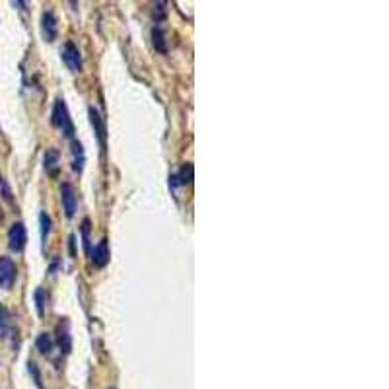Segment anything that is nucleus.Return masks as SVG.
<instances>
[{
  "mask_svg": "<svg viewBox=\"0 0 389 389\" xmlns=\"http://www.w3.org/2000/svg\"><path fill=\"white\" fill-rule=\"evenodd\" d=\"M72 154H74L72 167H74V172L82 174V169H84V148H82V144H80L78 140L72 142Z\"/></svg>",
  "mask_w": 389,
  "mask_h": 389,
  "instance_id": "9b49d317",
  "label": "nucleus"
},
{
  "mask_svg": "<svg viewBox=\"0 0 389 389\" xmlns=\"http://www.w3.org/2000/svg\"><path fill=\"white\" fill-rule=\"evenodd\" d=\"M6 333H8V313L0 304V337H6Z\"/></svg>",
  "mask_w": 389,
  "mask_h": 389,
  "instance_id": "dca6fc26",
  "label": "nucleus"
},
{
  "mask_svg": "<svg viewBox=\"0 0 389 389\" xmlns=\"http://www.w3.org/2000/svg\"><path fill=\"white\" fill-rule=\"evenodd\" d=\"M35 304H38L39 315H43L45 313V292H43V288L35 290Z\"/></svg>",
  "mask_w": 389,
  "mask_h": 389,
  "instance_id": "a211bd4d",
  "label": "nucleus"
},
{
  "mask_svg": "<svg viewBox=\"0 0 389 389\" xmlns=\"http://www.w3.org/2000/svg\"><path fill=\"white\" fill-rule=\"evenodd\" d=\"M41 29H43V35L47 41H55V38H57V19L53 16V12H43Z\"/></svg>",
  "mask_w": 389,
  "mask_h": 389,
  "instance_id": "0eeeda50",
  "label": "nucleus"
},
{
  "mask_svg": "<svg viewBox=\"0 0 389 389\" xmlns=\"http://www.w3.org/2000/svg\"><path fill=\"white\" fill-rule=\"evenodd\" d=\"M82 240H84V249H86V253H92V247H90V220H84V222H82Z\"/></svg>",
  "mask_w": 389,
  "mask_h": 389,
  "instance_id": "f3484780",
  "label": "nucleus"
},
{
  "mask_svg": "<svg viewBox=\"0 0 389 389\" xmlns=\"http://www.w3.org/2000/svg\"><path fill=\"white\" fill-rule=\"evenodd\" d=\"M39 222H41V238L47 240L49 232H51V218L47 216V213L39 214Z\"/></svg>",
  "mask_w": 389,
  "mask_h": 389,
  "instance_id": "2eb2a0df",
  "label": "nucleus"
},
{
  "mask_svg": "<svg viewBox=\"0 0 389 389\" xmlns=\"http://www.w3.org/2000/svg\"><path fill=\"white\" fill-rule=\"evenodd\" d=\"M63 60H65V65H67L70 72L76 74V72L82 70V57H80V51H78L76 45L70 43V41H68L67 45H65V49H63Z\"/></svg>",
  "mask_w": 389,
  "mask_h": 389,
  "instance_id": "20e7f679",
  "label": "nucleus"
},
{
  "mask_svg": "<svg viewBox=\"0 0 389 389\" xmlns=\"http://www.w3.org/2000/svg\"><path fill=\"white\" fill-rule=\"evenodd\" d=\"M26 243H28V233H26V226L22 222H16L10 226L8 230V247L12 251H24V247H26Z\"/></svg>",
  "mask_w": 389,
  "mask_h": 389,
  "instance_id": "f03ea898",
  "label": "nucleus"
},
{
  "mask_svg": "<svg viewBox=\"0 0 389 389\" xmlns=\"http://www.w3.org/2000/svg\"><path fill=\"white\" fill-rule=\"evenodd\" d=\"M16 279V265L10 257H0V286L8 290Z\"/></svg>",
  "mask_w": 389,
  "mask_h": 389,
  "instance_id": "423d86ee",
  "label": "nucleus"
},
{
  "mask_svg": "<svg viewBox=\"0 0 389 389\" xmlns=\"http://www.w3.org/2000/svg\"><path fill=\"white\" fill-rule=\"evenodd\" d=\"M35 345H38V350L41 354H49L53 350V339H51L49 333H41L35 340Z\"/></svg>",
  "mask_w": 389,
  "mask_h": 389,
  "instance_id": "ddd939ff",
  "label": "nucleus"
},
{
  "mask_svg": "<svg viewBox=\"0 0 389 389\" xmlns=\"http://www.w3.org/2000/svg\"><path fill=\"white\" fill-rule=\"evenodd\" d=\"M53 125L58 126L60 131H63V135L68 136V138H72L74 136V125H72V121H70V115H68V109H67V104L63 101V99H57V104L53 107Z\"/></svg>",
  "mask_w": 389,
  "mask_h": 389,
  "instance_id": "f257e3e1",
  "label": "nucleus"
},
{
  "mask_svg": "<svg viewBox=\"0 0 389 389\" xmlns=\"http://www.w3.org/2000/svg\"><path fill=\"white\" fill-rule=\"evenodd\" d=\"M175 179H179L183 185L193 183V164H185L179 169V175H175Z\"/></svg>",
  "mask_w": 389,
  "mask_h": 389,
  "instance_id": "4468645a",
  "label": "nucleus"
},
{
  "mask_svg": "<svg viewBox=\"0 0 389 389\" xmlns=\"http://www.w3.org/2000/svg\"><path fill=\"white\" fill-rule=\"evenodd\" d=\"M0 222H2V210H0Z\"/></svg>",
  "mask_w": 389,
  "mask_h": 389,
  "instance_id": "aec40b11",
  "label": "nucleus"
},
{
  "mask_svg": "<svg viewBox=\"0 0 389 389\" xmlns=\"http://www.w3.org/2000/svg\"><path fill=\"white\" fill-rule=\"evenodd\" d=\"M88 113H90V123H92V126H94V133L97 135L99 146H101V150L106 152V136H107L106 121H104V117L99 115V111H97L96 107H90Z\"/></svg>",
  "mask_w": 389,
  "mask_h": 389,
  "instance_id": "39448f33",
  "label": "nucleus"
},
{
  "mask_svg": "<svg viewBox=\"0 0 389 389\" xmlns=\"http://www.w3.org/2000/svg\"><path fill=\"white\" fill-rule=\"evenodd\" d=\"M70 253L74 255V235H70Z\"/></svg>",
  "mask_w": 389,
  "mask_h": 389,
  "instance_id": "6ab92c4d",
  "label": "nucleus"
},
{
  "mask_svg": "<svg viewBox=\"0 0 389 389\" xmlns=\"http://www.w3.org/2000/svg\"><path fill=\"white\" fill-rule=\"evenodd\" d=\"M152 43H154L156 51H160V53H167V41H165L164 29L162 28L152 29Z\"/></svg>",
  "mask_w": 389,
  "mask_h": 389,
  "instance_id": "f8f14e48",
  "label": "nucleus"
},
{
  "mask_svg": "<svg viewBox=\"0 0 389 389\" xmlns=\"http://www.w3.org/2000/svg\"><path fill=\"white\" fill-rule=\"evenodd\" d=\"M92 261L96 267H106L107 261H109V249H107V240H101V242L97 243L96 247H94V251H92Z\"/></svg>",
  "mask_w": 389,
  "mask_h": 389,
  "instance_id": "1a4fd4ad",
  "label": "nucleus"
},
{
  "mask_svg": "<svg viewBox=\"0 0 389 389\" xmlns=\"http://www.w3.org/2000/svg\"><path fill=\"white\" fill-rule=\"evenodd\" d=\"M60 201H63V210L67 214V218H72L76 214L78 199L76 191L70 183H63V187H60Z\"/></svg>",
  "mask_w": 389,
  "mask_h": 389,
  "instance_id": "7ed1b4c3",
  "label": "nucleus"
},
{
  "mask_svg": "<svg viewBox=\"0 0 389 389\" xmlns=\"http://www.w3.org/2000/svg\"><path fill=\"white\" fill-rule=\"evenodd\" d=\"M43 162H45V172H47V174H51V175L57 174L58 162H60V154H58V150H55V148H47Z\"/></svg>",
  "mask_w": 389,
  "mask_h": 389,
  "instance_id": "9d476101",
  "label": "nucleus"
},
{
  "mask_svg": "<svg viewBox=\"0 0 389 389\" xmlns=\"http://www.w3.org/2000/svg\"><path fill=\"white\" fill-rule=\"evenodd\" d=\"M57 333H58V347H60V350L63 352H70V349H72V339H70V331H68V321L63 320L60 323H58L57 327Z\"/></svg>",
  "mask_w": 389,
  "mask_h": 389,
  "instance_id": "6e6552de",
  "label": "nucleus"
}]
</instances>
